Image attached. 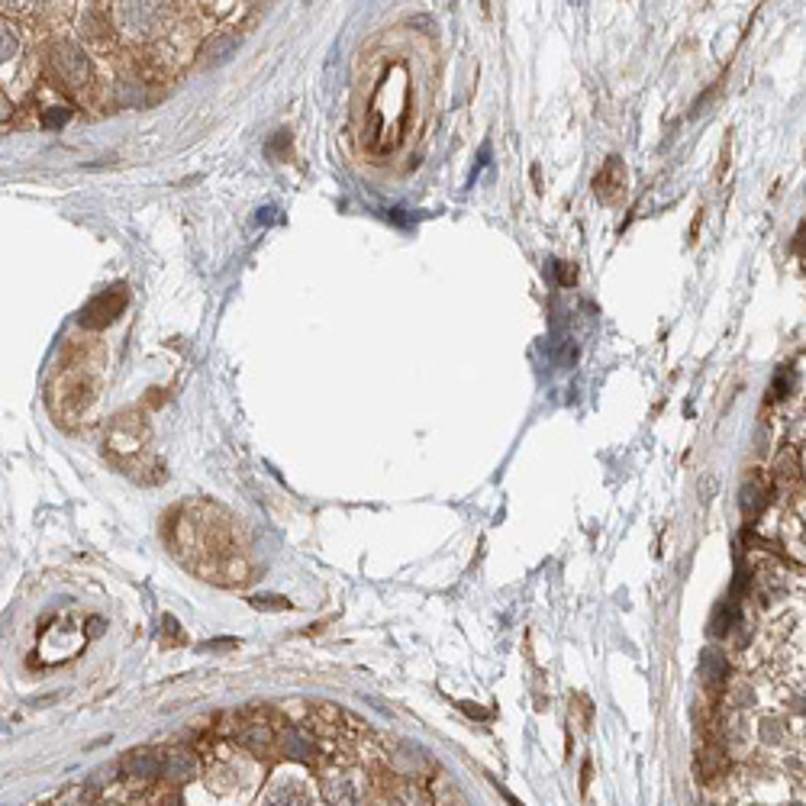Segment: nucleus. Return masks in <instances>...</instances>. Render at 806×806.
<instances>
[{"label":"nucleus","mask_w":806,"mask_h":806,"mask_svg":"<svg viewBox=\"0 0 806 806\" xmlns=\"http://www.w3.org/2000/svg\"><path fill=\"white\" fill-rule=\"evenodd\" d=\"M165 539L187 568L223 587L246 584L252 574L233 539V520L213 503H191L168 516Z\"/></svg>","instance_id":"obj_1"},{"label":"nucleus","mask_w":806,"mask_h":806,"mask_svg":"<svg viewBox=\"0 0 806 806\" xmlns=\"http://www.w3.org/2000/svg\"><path fill=\"white\" fill-rule=\"evenodd\" d=\"M100 349L97 339H68L62 368L55 371L49 384V410L55 423L75 429L91 420L94 403H97V365H100Z\"/></svg>","instance_id":"obj_2"},{"label":"nucleus","mask_w":806,"mask_h":806,"mask_svg":"<svg viewBox=\"0 0 806 806\" xmlns=\"http://www.w3.org/2000/svg\"><path fill=\"white\" fill-rule=\"evenodd\" d=\"M149 442H152V436H149L146 416L129 410V413L113 416L107 439H104V455L123 474H129V478H136L142 484L165 481V465L152 455Z\"/></svg>","instance_id":"obj_3"},{"label":"nucleus","mask_w":806,"mask_h":806,"mask_svg":"<svg viewBox=\"0 0 806 806\" xmlns=\"http://www.w3.org/2000/svg\"><path fill=\"white\" fill-rule=\"evenodd\" d=\"M42 65H46V81L55 84L65 97H71L75 104H84V107L91 104L97 78H94L91 55L84 52L81 42L68 36L49 39L46 52H42Z\"/></svg>","instance_id":"obj_4"},{"label":"nucleus","mask_w":806,"mask_h":806,"mask_svg":"<svg viewBox=\"0 0 806 806\" xmlns=\"http://www.w3.org/2000/svg\"><path fill=\"white\" fill-rule=\"evenodd\" d=\"M129 304V291H126V284H113L107 287V291H100L97 297H91L88 304H84L81 316H78V323L84 329H91V333H100L104 326H110L117 316L126 310Z\"/></svg>","instance_id":"obj_5"},{"label":"nucleus","mask_w":806,"mask_h":806,"mask_svg":"<svg viewBox=\"0 0 806 806\" xmlns=\"http://www.w3.org/2000/svg\"><path fill=\"white\" fill-rule=\"evenodd\" d=\"M81 39L91 52H110L117 46V23L110 4H88L81 13Z\"/></svg>","instance_id":"obj_6"},{"label":"nucleus","mask_w":806,"mask_h":806,"mask_svg":"<svg viewBox=\"0 0 806 806\" xmlns=\"http://www.w3.org/2000/svg\"><path fill=\"white\" fill-rule=\"evenodd\" d=\"M320 790H323V800L329 806H362V800H365V784L355 771L326 774Z\"/></svg>","instance_id":"obj_7"},{"label":"nucleus","mask_w":806,"mask_h":806,"mask_svg":"<svg viewBox=\"0 0 806 806\" xmlns=\"http://www.w3.org/2000/svg\"><path fill=\"white\" fill-rule=\"evenodd\" d=\"M123 768L129 774V781H158V777L165 774V758L155 755V752H146V748H139V752H129Z\"/></svg>","instance_id":"obj_8"},{"label":"nucleus","mask_w":806,"mask_h":806,"mask_svg":"<svg viewBox=\"0 0 806 806\" xmlns=\"http://www.w3.org/2000/svg\"><path fill=\"white\" fill-rule=\"evenodd\" d=\"M239 49V33H213L204 39V46L197 52V65L200 68H210V65H223L229 55Z\"/></svg>","instance_id":"obj_9"},{"label":"nucleus","mask_w":806,"mask_h":806,"mask_svg":"<svg viewBox=\"0 0 806 806\" xmlns=\"http://www.w3.org/2000/svg\"><path fill=\"white\" fill-rule=\"evenodd\" d=\"M265 806H310V794L297 777H278V781L268 787Z\"/></svg>","instance_id":"obj_10"},{"label":"nucleus","mask_w":806,"mask_h":806,"mask_svg":"<svg viewBox=\"0 0 806 806\" xmlns=\"http://www.w3.org/2000/svg\"><path fill=\"white\" fill-rule=\"evenodd\" d=\"M236 742L242 748H249L255 755H265L271 745H275V729L268 723H246L239 732H236Z\"/></svg>","instance_id":"obj_11"},{"label":"nucleus","mask_w":806,"mask_h":806,"mask_svg":"<svg viewBox=\"0 0 806 806\" xmlns=\"http://www.w3.org/2000/svg\"><path fill=\"white\" fill-rule=\"evenodd\" d=\"M165 777L175 784H187L197 777V758L191 752H184V748H175V752L165 755Z\"/></svg>","instance_id":"obj_12"},{"label":"nucleus","mask_w":806,"mask_h":806,"mask_svg":"<svg viewBox=\"0 0 806 806\" xmlns=\"http://www.w3.org/2000/svg\"><path fill=\"white\" fill-rule=\"evenodd\" d=\"M700 674H703V678H707L710 684H723V681H726V674H729L726 658L719 655V652H713V649H707V652H703V658H700Z\"/></svg>","instance_id":"obj_13"},{"label":"nucleus","mask_w":806,"mask_h":806,"mask_svg":"<svg viewBox=\"0 0 806 806\" xmlns=\"http://www.w3.org/2000/svg\"><path fill=\"white\" fill-rule=\"evenodd\" d=\"M284 752L291 755V758H310L313 755V745H310V739L300 729H291L284 736Z\"/></svg>","instance_id":"obj_14"},{"label":"nucleus","mask_w":806,"mask_h":806,"mask_svg":"<svg viewBox=\"0 0 806 806\" xmlns=\"http://www.w3.org/2000/svg\"><path fill=\"white\" fill-rule=\"evenodd\" d=\"M94 787H75V790H68V794L59 800V806H91L94 803Z\"/></svg>","instance_id":"obj_15"},{"label":"nucleus","mask_w":806,"mask_h":806,"mask_svg":"<svg viewBox=\"0 0 806 806\" xmlns=\"http://www.w3.org/2000/svg\"><path fill=\"white\" fill-rule=\"evenodd\" d=\"M252 607H258V610H287L291 603H287L284 597H255Z\"/></svg>","instance_id":"obj_16"},{"label":"nucleus","mask_w":806,"mask_h":806,"mask_svg":"<svg viewBox=\"0 0 806 806\" xmlns=\"http://www.w3.org/2000/svg\"><path fill=\"white\" fill-rule=\"evenodd\" d=\"M287 139H291V136H287V133H284V129H281V133L275 136V142H271V146H268V152H271V155H275V158H287V155H284V146H287Z\"/></svg>","instance_id":"obj_17"},{"label":"nucleus","mask_w":806,"mask_h":806,"mask_svg":"<svg viewBox=\"0 0 806 806\" xmlns=\"http://www.w3.org/2000/svg\"><path fill=\"white\" fill-rule=\"evenodd\" d=\"M104 632V620H91V636H100Z\"/></svg>","instance_id":"obj_18"},{"label":"nucleus","mask_w":806,"mask_h":806,"mask_svg":"<svg viewBox=\"0 0 806 806\" xmlns=\"http://www.w3.org/2000/svg\"><path fill=\"white\" fill-rule=\"evenodd\" d=\"M503 797H507V803H510V806H523L520 800H516V797L510 794V790H503Z\"/></svg>","instance_id":"obj_19"},{"label":"nucleus","mask_w":806,"mask_h":806,"mask_svg":"<svg viewBox=\"0 0 806 806\" xmlns=\"http://www.w3.org/2000/svg\"><path fill=\"white\" fill-rule=\"evenodd\" d=\"M165 806H181V797H168V800H165Z\"/></svg>","instance_id":"obj_20"},{"label":"nucleus","mask_w":806,"mask_h":806,"mask_svg":"<svg viewBox=\"0 0 806 806\" xmlns=\"http://www.w3.org/2000/svg\"><path fill=\"white\" fill-rule=\"evenodd\" d=\"M100 806H120V803H100Z\"/></svg>","instance_id":"obj_21"}]
</instances>
